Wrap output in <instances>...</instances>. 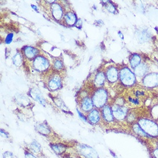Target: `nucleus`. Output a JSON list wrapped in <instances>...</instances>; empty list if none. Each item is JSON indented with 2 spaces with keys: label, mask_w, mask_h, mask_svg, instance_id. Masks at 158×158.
<instances>
[{
  "label": "nucleus",
  "mask_w": 158,
  "mask_h": 158,
  "mask_svg": "<svg viewBox=\"0 0 158 158\" xmlns=\"http://www.w3.org/2000/svg\"><path fill=\"white\" fill-rule=\"evenodd\" d=\"M73 158V157H70V158Z\"/></svg>",
  "instance_id": "e433bc0d"
},
{
  "label": "nucleus",
  "mask_w": 158,
  "mask_h": 158,
  "mask_svg": "<svg viewBox=\"0 0 158 158\" xmlns=\"http://www.w3.org/2000/svg\"><path fill=\"white\" fill-rule=\"evenodd\" d=\"M13 61L15 65L19 66L21 63V56L20 54L17 53L15 55V56L13 58Z\"/></svg>",
  "instance_id": "b1692460"
},
{
  "label": "nucleus",
  "mask_w": 158,
  "mask_h": 158,
  "mask_svg": "<svg viewBox=\"0 0 158 158\" xmlns=\"http://www.w3.org/2000/svg\"><path fill=\"white\" fill-rule=\"evenodd\" d=\"M93 106L94 105L92 98L88 97L84 98L81 104V107L82 110L85 112H90L93 109Z\"/></svg>",
  "instance_id": "f8f14e48"
},
{
  "label": "nucleus",
  "mask_w": 158,
  "mask_h": 158,
  "mask_svg": "<svg viewBox=\"0 0 158 158\" xmlns=\"http://www.w3.org/2000/svg\"><path fill=\"white\" fill-rule=\"evenodd\" d=\"M101 116L102 117L104 120L107 123H112L114 120L112 107L109 105H106L102 108Z\"/></svg>",
  "instance_id": "6e6552de"
},
{
  "label": "nucleus",
  "mask_w": 158,
  "mask_h": 158,
  "mask_svg": "<svg viewBox=\"0 0 158 158\" xmlns=\"http://www.w3.org/2000/svg\"><path fill=\"white\" fill-rule=\"evenodd\" d=\"M106 78L109 82L111 83L116 82L118 78V73L116 67L113 66L109 67L106 71Z\"/></svg>",
  "instance_id": "9d476101"
},
{
  "label": "nucleus",
  "mask_w": 158,
  "mask_h": 158,
  "mask_svg": "<svg viewBox=\"0 0 158 158\" xmlns=\"http://www.w3.org/2000/svg\"><path fill=\"white\" fill-rule=\"evenodd\" d=\"M76 150L80 156L83 158H99V155L94 148L85 144H79Z\"/></svg>",
  "instance_id": "20e7f679"
},
{
  "label": "nucleus",
  "mask_w": 158,
  "mask_h": 158,
  "mask_svg": "<svg viewBox=\"0 0 158 158\" xmlns=\"http://www.w3.org/2000/svg\"><path fill=\"white\" fill-rule=\"evenodd\" d=\"M119 35H120V36L121 38H122V39H123V34L122 33H121L120 32H119Z\"/></svg>",
  "instance_id": "f704fd0d"
},
{
  "label": "nucleus",
  "mask_w": 158,
  "mask_h": 158,
  "mask_svg": "<svg viewBox=\"0 0 158 158\" xmlns=\"http://www.w3.org/2000/svg\"><path fill=\"white\" fill-rule=\"evenodd\" d=\"M137 124L151 138L158 137V123L151 118L142 117L137 120Z\"/></svg>",
  "instance_id": "f257e3e1"
},
{
  "label": "nucleus",
  "mask_w": 158,
  "mask_h": 158,
  "mask_svg": "<svg viewBox=\"0 0 158 158\" xmlns=\"http://www.w3.org/2000/svg\"><path fill=\"white\" fill-rule=\"evenodd\" d=\"M152 154L154 158H158V149L157 148H155L152 150Z\"/></svg>",
  "instance_id": "2f4dec72"
},
{
  "label": "nucleus",
  "mask_w": 158,
  "mask_h": 158,
  "mask_svg": "<svg viewBox=\"0 0 158 158\" xmlns=\"http://www.w3.org/2000/svg\"><path fill=\"white\" fill-rule=\"evenodd\" d=\"M13 155L10 151H6L3 154V158H13Z\"/></svg>",
  "instance_id": "c85d7f7f"
},
{
  "label": "nucleus",
  "mask_w": 158,
  "mask_h": 158,
  "mask_svg": "<svg viewBox=\"0 0 158 158\" xmlns=\"http://www.w3.org/2000/svg\"><path fill=\"white\" fill-rule=\"evenodd\" d=\"M33 67L38 71H44L48 68L49 62L43 56H37L33 61Z\"/></svg>",
  "instance_id": "0eeeda50"
},
{
  "label": "nucleus",
  "mask_w": 158,
  "mask_h": 158,
  "mask_svg": "<svg viewBox=\"0 0 158 158\" xmlns=\"http://www.w3.org/2000/svg\"><path fill=\"white\" fill-rule=\"evenodd\" d=\"M135 74L139 77H145L149 70L148 66L144 63H141L135 69Z\"/></svg>",
  "instance_id": "ddd939ff"
},
{
  "label": "nucleus",
  "mask_w": 158,
  "mask_h": 158,
  "mask_svg": "<svg viewBox=\"0 0 158 158\" xmlns=\"http://www.w3.org/2000/svg\"><path fill=\"white\" fill-rule=\"evenodd\" d=\"M92 99L96 108H102L106 105L108 100V92L103 88L99 89L94 93Z\"/></svg>",
  "instance_id": "f03ea898"
},
{
  "label": "nucleus",
  "mask_w": 158,
  "mask_h": 158,
  "mask_svg": "<svg viewBox=\"0 0 158 158\" xmlns=\"http://www.w3.org/2000/svg\"><path fill=\"white\" fill-rule=\"evenodd\" d=\"M31 6H32V8L35 10H36V12H38V8H37V6H35V5H31Z\"/></svg>",
  "instance_id": "72a5a7b5"
},
{
  "label": "nucleus",
  "mask_w": 158,
  "mask_h": 158,
  "mask_svg": "<svg viewBox=\"0 0 158 158\" xmlns=\"http://www.w3.org/2000/svg\"><path fill=\"white\" fill-rule=\"evenodd\" d=\"M111 107L114 117L117 120H124L129 113L128 109L124 106H120L117 104H114Z\"/></svg>",
  "instance_id": "39448f33"
},
{
  "label": "nucleus",
  "mask_w": 158,
  "mask_h": 158,
  "mask_svg": "<svg viewBox=\"0 0 158 158\" xmlns=\"http://www.w3.org/2000/svg\"><path fill=\"white\" fill-rule=\"evenodd\" d=\"M156 148L158 149V140H157V142H156Z\"/></svg>",
  "instance_id": "c9c22d12"
},
{
  "label": "nucleus",
  "mask_w": 158,
  "mask_h": 158,
  "mask_svg": "<svg viewBox=\"0 0 158 158\" xmlns=\"http://www.w3.org/2000/svg\"><path fill=\"white\" fill-rule=\"evenodd\" d=\"M29 93H30L29 94L30 96L33 100H35L36 101H37L43 106H45L46 104V100L44 99L43 96L42 95V93L40 92L38 89L34 88L33 89H31Z\"/></svg>",
  "instance_id": "1a4fd4ad"
},
{
  "label": "nucleus",
  "mask_w": 158,
  "mask_h": 158,
  "mask_svg": "<svg viewBox=\"0 0 158 158\" xmlns=\"http://www.w3.org/2000/svg\"><path fill=\"white\" fill-rule=\"evenodd\" d=\"M36 129L39 133L42 134L43 135H48L50 134L51 132L48 126L44 123L38 124L36 127Z\"/></svg>",
  "instance_id": "4be33fe9"
},
{
  "label": "nucleus",
  "mask_w": 158,
  "mask_h": 158,
  "mask_svg": "<svg viewBox=\"0 0 158 158\" xmlns=\"http://www.w3.org/2000/svg\"><path fill=\"white\" fill-rule=\"evenodd\" d=\"M50 146L55 153L58 155H61L66 151L67 146L63 144H61V143L52 144Z\"/></svg>",
  "instance_id": "dca6fc26"
},
{
  "label": "nucleus",
  "mask_w": 158,
  "mask_h": 158,
  "mask_svg": "<svg viewBox=\"0 0 158 158\" xmlns=\"http://www.w3.org/2000/svg\"><path fill=\"white\" fill-rule=\"evenodd\" d=\"M128 100L131 104H133L135 105H137L140 104V101L139 100V98L135 96V97H129Z\"/></svg>",
  "instance_id": "393cba45"
},
{
  "label": "nucleus",
  "mask_w": 158,
  "mask_h": 158,
  "mask_svg": "<svg viewBox=\"0 0 158 158\" xmlns=\"http://www.w3.org/2000/svg\"><path fill=\"white\" fill-rule=\"evenodd\" d=\"M101 116V114L99 112V110H98L96 109H93L89 113L87 117V120L93 124H96L99 123Z\"/></svg>",
  "instance_id": "9b49d317"
},
{
  "label": "nucleus",
  "mask_w": 158,
  "mask_h": 158,
  "mask_svg": "<svg viewBox=\"0 0 158 158\" xmlns=\"http://www.w3.org/2000/svg\"><path fill=\"white\" fill-rule=\"evenodd\" d=\"M64 20L68 25H74L77 23V16L74 13L68 12L64 16Z\"/></svg>",
  "instance_id": "412c9836"
},
{
  "label": "nucleus",
  "mask_w": 158,
  "mask_h": 158,
  "mask_svg": "<svg viewBox=\"0 0 158 158\" xmlns=\"http://www.w3.org/2000/svg\"><path fill=\"white\" fill-rule=\"evenodd\" d=\"M105 7L109 12L113 13H114L116 10V8L114 7V6L111 2H106V5H105Z\"/></svg>",
  "instance_id": "a878e982"
},
{
  "label": "nucleus",
  "mask_w": 158,
  "mask_h": 158,
  "mask_svg": "<svg viewBox=\"0 0 158 158\" xmlns=\"http://www.w3.org/2000/svg\"><path fill=\"white\" fill-rule=\"evenodd\" d=\"M77 113H78V114L79 118H80L84 122H87V118L84 116V114H83V113H82L79 110H78V109H77Z\"/></svg>",
  "instance_id": "c756f323"
},
{
  "label": "nucleus",
  "mask_w": 158,
  "mask_h": 158,
  "mask_svg": "<svg viewBox=\"0 0 158 158\" xmlns=\"http://www.w3.org/2000/svg\"><path fill=\"white\" fill-rule=\"evenodd\" d=\"M62 81L58 75H55L50 79L48 86L51 90H56L61 86Z\"/></svg>",
  "instance_id": "4468645a"
},
{
  "label": "nucleus",
  "mask_w": 158,
  "mask_h": 158,
  "mask_svg": "<svg viewBox=\"0 0 158 158\" xmlns=\"http://www.w3.org/2000/svg\"><path fill=\"white\" fill-rule=\"evenodd\" d=\"M29 150L32 154H38L42 151V147L39 142L33 140L29 145Z\"/></svg>",
  "instance_id": "a211bd4d"
},
{
  "label": "nucleus",
  "mask_w": 158,
  "mask_h": 158,
  "mask_svg": "<svg viewBox=\"0 0 158 158\" xmlns=\"http://www.w3.org/2000/svg\"><path fill=\"white\" fill-rule=\"evenodd\" d=\"M1 137H5V138H8L9 137L8 133L2 129L1 130Z\"/></svg>",
  "instance_id": "473e14b6"
},
{
  "label": "nucleus",
  "mask_w": 158,
  "mask_h": 158,
  "mask_svg": "<svg viewBox=\"0 0 158 158\" xmlns=\"http://www.w3.org/2000/svg\"></svg>",
  "instance_id": "4c0bfd02"
},
{
  "label": "nucleus",
  "mask_w": 158,
  "mask_h": 158,
  "mask_svg": "<svg viewBox=\"0 0 158 158\" xmlns=\"http://www.w3.org/2000/svg\"><path fill=\"white\" fill-rule=\"evenodd\" d=\"M62 63L60 60H56L54 63V67L56 70H60L62 68Z\"/></svg>",
  "instance_id": "cd10ccee"
},
{
  "label": "nucleus",
  "mask_w": 158,
  "mask_h": 158,
  "mask_svg": "<svg viewBox=\"0 0 158 158\" xmlns=\"http://www.w3.org/2000/svg\"><path fill=\"white\" fill-rule=\"evenodd\" d=\"M143 84L146 87L154 88L158 86V73L147 74L143 79Z\"/></svg>",
  "instance_id": "423d86ee"
},
{
  "label": "nucleus",
  "mask_w": 158,
  "mask_h": 158,
  "mask_svg": "<svg viewBox=\"0 0 158 158\" xmlns=\"http://www.w3.org/2000/svg\"><path fill=\"white\" fill-rule=\"evenodd\" d=\"M121 82L127 86H132L136 83L135 74L128 67L123 68L119 73Z\"/></svg>",
  "instance_id": "7ed1b4c3"
},
{
  "label": "nucleus",
  "mask_w": 158,
  "mask_h": 158,
  "mask_svg": "<svg viewBox=\"0 0 158 158\" xmlns=\"http://www.w3.org/2000/svg\"><path fill=\"white\" fill-rule=\"evenodd\" d=\"M25 158H37L34 154H32V152H29L26 151L25 152Z\"/></svg>",
  "instance_id": "7c9ffc66"
},
{
  "label": "nucleus",
  "mask_w": 158,
  "mask_h": 158,
  "mask_svg": "<svg viewBox=\"0 0 158 158\" xmlns=\"http://www.w3.org/2000/svg\"><path fill=\"white\" fill-rule=\"evenodd\" d=\"M52 13L55 19L57 20H60L63 16L62 9L58 4H54L51 6Z\"/></svg>",
  "instance_id": "2eb2a0df"
},
{
  "label": "nucleus",
  "mask_w": 158,
  "mask_h": 158,
  "mask_svg": "<svg viewBox=\"0 0 158 158\" xmlns=\"http://www.w3.org/2000/svg\"><path fill=\"white\" fill-rule=\"evenodd\" d=\"M95 84L98 86H101L105 81V75L103 72H99L96 76L94 79Z\"/></svg>",
  "instance_id": "5701e85b"
},
{
  "label": "nucleus",
  "mask_w": 158,
  "mask_h": 158,
  "mask_svg": "<svg viewBox=\"0 0 158 158\" xmlns=\"http://www.w3.org/2000/svg\"><path fill=\"white\" fill-rule=\"evenodd\" d=\"M132 131L133 132L137 135V136L144 138H151L149 137L147 134L142 129V128L139 126L137 123H134L132 125Z\"/></svg>",
  "instance_id": "6ab92c4d"
},
{
  "label": "nucleus",
  "mask_w": 158,
  "mask_h": 158,
  "mask_svg": "<svg viewBox=\"0 0 158 158\" xmlns=\"http://www.w3.org/2000/svg\"><path fill=\"white\" fill-rule=\"evenodd\" d=\"M13 38V33H9L8 35V36H6V38L5 39V43L9 44H10L11 42H12Z\"/></svg>",
  "instance_id": "bb28decb"
},
{
  "label": "nucleus",
  "mask_w": 158,
  "mask_h": 158,
  "mask_svg": "<svg viewBox=\"0 0 158 158\" xmlns=\"http://www.w3.org/2000/svg\"><path fill=\"white\" fill-rule=\"evenodd\" d=\"M141 56L137 54L132 55L131 56L129 60L131 67L135 69L138 65H139L141 63Z\"/></svg>",
  "instance_id": "aec40b11"
},
{
  "label": "nucleus",
  "mask_w": 158,
  "mask_h": 158,
  "mask_svg": "<svg viewBox=\"0 0 158 158\" xmlns=\"http://www.w3.org/2000/svg\"><path fill=\"white\" fill-rule=\"evenodd\" d=\"M39 53V50L32 47H27L24 48V54L28 59L35 58Z\"/></svg>",
  "instance_id": "f3484780"
}]
</instances>
